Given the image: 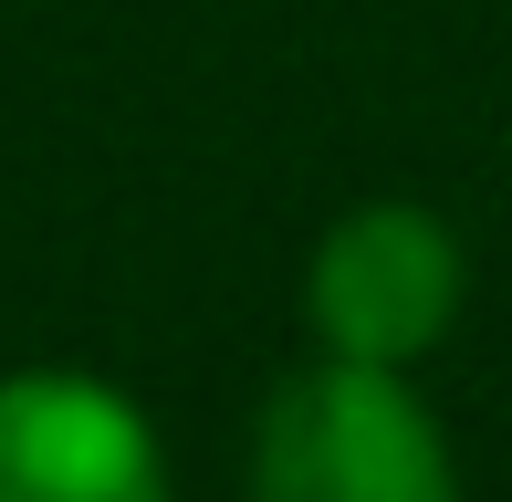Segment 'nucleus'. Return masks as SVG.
Segmentation results:
<instances>
[{"mask_svg":"<svg viewBox=\"0 0 512 502\" xmlns=\"http://www.w3.org/2000/svg\"><path fill=\"white\" fill-rule=\"evenodd\" d=\"M251 502H460V471L439 450V419L398 387V367L314 356L262 408Z\"/></svg>","mask_w":512,"mask_h":502,"instance_id":"nucleus-1","label":"nucleus"},{"mask_svg":"<svg viewBox=\"0 0 512 502\" xmlns=\"http://www.w3.org/2000/svg\"><path fill=\"white\" fill-rule=\"evenodd\" d=\"M304 314L324 335V356H366V367H408L450 335L460 314V241L439 231L408 199H377V210L335 220L314 251Z\"/></svg>","mask_w":512,"mask_h":502,"instance_id":"nucleus-2","label":"nucleus"},{"mask_svg":"<svg viewBox=\"0 0 512 502\" xmlns=\"http://www.w3.org/2000/svg\"><path fill=\"white\" fill-rule=\"evenodd\" d=\"M0 502H168L157 440L95 377H0Z\"/></svg>","mask_w":512,"mask_h":502,"instance_id":"nucleus-3","label":"nucleus"}]
</instances>
